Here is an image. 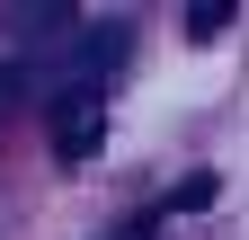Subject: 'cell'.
<instances>
[{
    "instance_id": "1",
    "label": "cell",
    "mask_w": 249,
    "mask_h": 240,
    "mask_svg": "<svg viewBox=\"0 0 249 240\" xmlns=\"http://www.w3.org/2000/svg\"><path fill=\"white\" fill-rule=\"evenodd\" d=\"M45 134H53L62 160H89V152L107 142V98H98V89H62L53 116H45Z\"/></svg>"
},
{
    "instance_id": "2",
    "label": "cell",
    "mask_w": 249,
    "mask_h": 240,
    "mask_svg": "<svg viewBox=\"0 0 249 240\" xmlns=\"http://www.w3.org/2000/svg\"><path fill=\"white\" fill-rule=\"evenodd\" d=\"M223 27H231V9H223V0H205V9H187V36H223Z\"/></svg>"
},
{
    "instance_id": "4",
    "label": "cell",
    "mask_w": 249,
    "mask_h": 240,
    "mask_svg": "<svg viewBox=\"0 0 249 240\" xmlns=\"http://www.w3.org/2000/svg\"><path fill=\"white\" fill-rule=\"evenodd\" d=\"M9 107H18V71H0V125H9Z\"/></svg>"
},
{
    "instance_id": "3",
    "label": "cell",
    "mask_w": 249,
    "mask_h": 240,
    "mask_svg": "<svg viewBox=\"0 0 249 240\" xmlns=\"http://www.w3.org/2000/svg\"><path fill=\"white\" fill-rule=\"evenodd\" d=\"M160 223H169V205H151V214H142V223H124L116 240H160Z\"/></svg>"
}]
</instances>
